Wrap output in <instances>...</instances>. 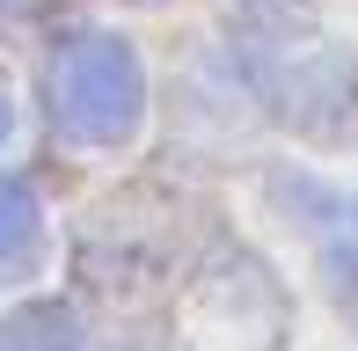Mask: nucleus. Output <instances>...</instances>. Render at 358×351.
Here are the masks:
<instances>
[{"label": "nucleus", "instance_id": "nucleus-2", "mask_svg": "<svg viewBox=\"0 0 358 351\" xmlns=\"http://www.w3.org/2000/svg\"><path fill=\"white\" fill-rule=\"evenodd\" d=\"M44 264V205L29 183L0 176V285H22Z\"/></svg>", "mask_w": 358, "mask_h": 351}, {"label": "nucleus", "instance_id": "nucleus-3", "mask_svg": "<svg viewBox=\"0 0 358 351\" xmlns=\"http://www.w3.org/2000/svg\"><path fill=\"white\" fill-rule=\"evenodd\" d=\"M15 351H95V337H88L80 322H66V315H37Z\"/></svg>", "mask_w": 358, "mask_h": 351}, {"label": "nucleus", "instance_id": "nucleus-1", "mask_svg": "<svg viewBox=\"0 0 358 351\" xmlns=\"http://www.w3.org/2000/svg\"><path fill=\"white\" fill-rule=\"evenodd\" d=\"M52 117L73 147H117L146 117V73L139 52L110 29H80L52 52Z\"/></svg>", "mask_w": 358, "mask_h": 351}, {"label": "nucleus", "instance_id": "nucleus-4", "mask_svg": "<svg viewBox=\"0 0 358 351\" xmlns=\"http://www.w3.org/2000/svg\"><path fill=\"white\" fill-rule=\"evenodd\" d=\"M8 124H15V117H8V95H0V139H8Z\"/></svg>", "mask_w": 358, "mask_h": 351}]
</instances>
